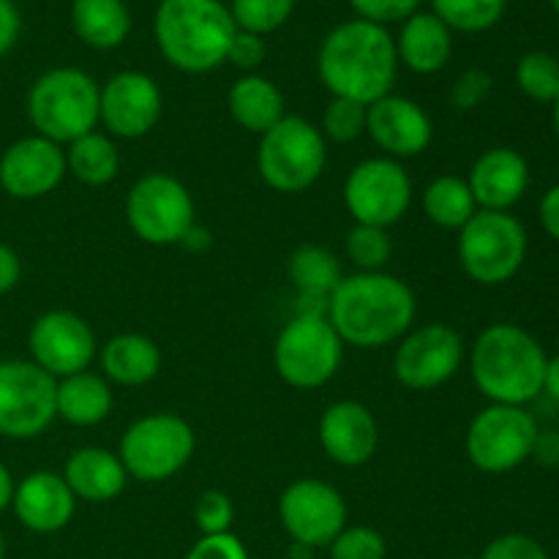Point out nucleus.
Masks as SVG:
<instances>
[{
  "label": "nucleus",
  "instance_id": "obj_1",
  "mask_svg": "<svg viewBox=\"0 0 559 559\" xmlns=\"http://www.w3.org/2000/svg\"><path fill=\"white\" fill-rule=\"evenodd\" d=\"M418 300L413 287L385 271L353 273L328 298V322L344 344L380 349L413 331Z\"/></svg>",
  "mask_w": 559,
  "mask_h": 559
},
{
  "label": "nucleus",
  "instance_id": "obj_2",
  "mask_svg": "<svg viewBox=\"0 0 559 559\" xmlns=\"http://www.w3.org/2000/svg\"><path fill=\"white\" fill-rule=\"evenodd\" d=\"M317 74L331 96L364 107L391 96L399 74L396 38L388 27L349 20L333 27L317 52Z\"/></svg>",
  "mask_w": 559,
  "mask_h": 559
},
{
  "label": "nucleus",
  "instance_id": "obj_3",
  "mask_svg": "<svg viewBox=\"0 0 559 559\" xmlns=\"http://www.w3.org/2000/svg\"><path fill=\"white\" fill-rule=\"evenodd\" d=\"M549 355L538 338L513 322L484 328L469 349V374L491 404L527 407L544 393Z\"/></svg>",
  "mask_w": 559,
  "mask_h": 559
},
{
  "label": "nucleus",
  "instance_id": "obj_4",
  "mask_svg": "<svg viewBox=\"0 0 559 559\" xmlns=\"http://www.w3.org/2000/svg\"><path fill=\"white\" fill-rule=\"evenodd\" d=\"M235 31L222 0H162L153 16L158 52L186 74H207L227 63Z\"/></svg>",
  "mask_w": 559,
  "mask_h": 559
},
{
  "label": "nucleus",
  "instance_id": "obj_5",
  "mask_svg": "<svg viewBox=\"0 0 559 559\" xmlns=\"http://www.w3.org/2000/svg\"><path fill=\"white\" fill-rule=\"evenodd\" d=\"M98 85L76 66H58L38 76L27 91V120L38 136L71 145L98 129Z\"/></svg>",
  "mask_w": 559,
  "mask_h": 559
},
{
  "label": "nucleus",
  "instance_id": "obj_6",
  "mask_svg": "<svg viewBox=\"0 0 559 559\" xmlns=\"http://www.w3.org/2000/svg\"><path fill=\"white\" fill-rule=\"evenodd\" d=\"M328 142L320 126L298 115H284L271 131L260 136L257 169L265 186L278 194H300L325 173Z\"/></svg>",
  "mask_w": 559,
  "mask_h": 559
},
{
  "label": "nucleus",
  "instance_id": "obj_7",
  "mask_svg": "<svg viewBox=\"0 0 559 559\" xmlns=\"http://www.w3.org/2000/svg\"><path fill=\"white\" fill-rule=\"evenodd\" d=\"M527 229L511 213L478 211L459 229V262L484 287L511 282L527 260Z\"/></svg>",
  "mask_w": 559,
  "mask_h": 559
},
{
  "label": "nucleus",
  "instance_id": "obj_8",
  "mask_svg": "<svg viewBox=\"0 0 559 559\" xmlns=\"http://www.w3.org/2000/svg\"><path fill=\"white\" fill-rule=\"evenodd\" d=\"M197 448L189 420L173 413L145 415L120 437L118 456L129 478L142 484H162L175 478L191 462Z\"/></svg>",
  "mask_w": 559,
  "mask_h": 559
},
{
  "label": "nucleus",
  "instance_id": "obj_9",
  "mask_svg": "<svg viewBox=\"0 0 559 559\" xmlns=\"http://www.w3.org/2000/svg\"><path fill=\"white\" fill-rule=\"evenodd\" d=\"M344 358V342L328 317L295 314L273 344L276 374L298 391H317L336 377Z\"/></svg>",
  "mask_w": 559,
  "mask_h": 559
},
{
  "label": "nucleus",
  "instance_id": "obj_10",
  "mask_svg": "<svg viewBox=\"0 0 559 559\" xmlns=\"http://www.w3.org/2000/svg\"><path fill=\"white\" fill-rule=\"evenodd\" d=\"M126 222L147 246H178L197 222L194 197L169 173H147L126 197Z\"/></svg>",
  "mask_w": 559,
  "mask_h": 559
},
{
  "label": "nucleus",
  "instance_id": "obj_11",
  "mask_svg": "<svg viewBox=\"0 0 559 559\" xmlns=\"http://www.w3.org/2000/svg\"><path fill=\"white\" fill-rule=\"evenodd\" d=\"M538 424L527 407L489 404L469 420L464 451L469 464L486 475H502L533 459Z\"/></svg>",
  "mask_w": 559,
  "mask_h": 559
},
{
  "label": "nucleus",
  "instance_id": "obj_12",
  "mask_svg": "<svg viewBox=\"0 0 559 559\" xmlns=\"http://www.w3.org/2000/svg\"><path fill=\"white\" fill-rule=\"evenodd\" d=\"M58 380L33 360H0V437L33 440L58 418Z\"/></svg>",
  "mask_w": 559,
  "mask_h": 559
},
{
  "label": "nucleus",
  "instance_id": "obj_13",
  "mask_svg": "<svg viewBox=\"0 0 559 559\" xmlns=\"http://www.w3.org/2000/svg\"><path fill=\"white\" fill-rule=\"evenodd\" d=\"M344 205L355 224L391 229L413 205V180L402 162L388 156L364 158L344 180Z\"/></svg>",
  "mask_w": 559,
  "mask_h": 559
},
{
  "label": "nucleus",
  "instance_id": "obj_14",
  "mask_svg": "<svg viewBox=\"0 0 559 559\" xmlns=\"http://www.w3.org/2000/svg\"><path fill=\"white\" fill-rule=\"evenodd\" d=\"M396 344L393 374H396L399 385H404L407 391H437L448 380H453V374L464 364V338L445 322L413 328Z\"/></svg>",
  "mask_w": 559,
  "mask_h": 559
},
{
  "label": "nucleus",
  "instance_id": "obj_15",
  "mask_svg": "<svg viewBox=\"0 0 559 559\" xmlns=\"http://www.w3.org/2000/svg\"><path fill=\"white\" fill-rule=\"evenodd\" d=\"M278 519L293 544L325 549L347 527V502L336 486L317 478H300L284 489Z\"/></svg>",
  "mask_w": 559,
  "mask_h": 559
},
{
  "label": "nucleus",
  "instance_id": "obj_16",
  "mask_svg": "<svg viewBox=\"0 0 559 559\" xmlns=\"http://www.w3.org/2000/svg\"><path fill=\"white\" fill-rule=\"evenodd\" d=\"M96 333L74 311H47L27 333L31 360L55 380L87 371L96 358Z\"/></svg>",
  "mask_w": 559,
  "mask_h": 559
},
{
  "label": "nucleus",
  "instance_id": "obj_17",
  "mask_svg": "<svg viewBox=\"0 0 559 559\" xmlns=\"http://www.w3.org/2000/svg\"><path fill=\"white\" fill-rule=\"evenodd\" d=\"M162 109V87L142 71H118L98 91V123L118 140H140L151 134Z\"/></svg>",
  "mask_w": 559,
  "mask_h": 559
},
{
  "label": "nucleus",
  "instance_id": "obj_18",
  "mask_svg": "<svg viewBox=\"0 0 559 559\" xmlns=\"http://www.w3.org/2000/svg\"><path fill=\"white\" fill-rule=\"evenodd\" d=\"M66 173L63 145L47 136H20L0 153V189L11 200L33 202L52 194Z\"/></svg>",
  "mask_w": 559,
  "mask_h": 559
},
{
  "label": "nucleus",
  "instance_id": "obj_19",
  "mask_svg": "<svg viewBox=\"0 0 559 559\" xmlns=\"http://www.w3.org/2000/svg\"><path fill=\"white\" fill-rule=\"evenodd\" d=\"M366 134L380 147L382 156L402 162V158L420 156L431 145L435 123L418 102L391 93V96L369 104Z\"/></svg>",
  "mask_w": 559,
  "mask_h": 559
},
{
  "label": "nucleus",
  "instance_id": "obj_20",
  "mask_svg": "<svg viewBox=\"0 0 559 559\" xmlns=\"http://www.w3.org/2000/svg\"><path fill=\"white\" fill-rule=\"evenodd\" d=\"M320 445L338 467H364L380 445L374 413L355 399L333 402L320 418Z\"/></svg>",
  "mask_w": 559,
  "mask_h": 559
},
{
  "label": "nucleus",
  "instance_id": "obj_21",
  "mask_svg": "<svg viewBox=\"0 0 559 559\" xmlns=\"http://www.w3.org/2000/svg\"><path fill=\"white\" fill-rule=\"evenodd\" d=\"M467 186L478 211L511 213L530 189V164L513 147H489L475 158Z\"/></svg>",
  "mask_w": 559,
  "mask_h": 559
},
{
  "label": "nucleus",
  "instance_id": "obj_22",
  "mask_svg": "<svg viewBox=\"0 0 559 559\" xmlns=\"http://www.w3.org/2000/svg\"><path fill=\"white\" fill-rule=\"evenodd\" d=\"M11 508H14L16 519L25 530L38 535H52L60 533L74 519L76 497L71 495L63 475L38 469V473L25 475L14 486Z\"/></svg>",
  "mask_w": 559,
  "mask_h": 559
},
{
  "label": "nucleus",
  "instance_id": "obj_23",
  "mask_svg": "<svg viewBox=\"0 0 559 559\" xmlns=\"http://www.w3.org/2000/svg\"><path fill=\"white\" fill-rule=\"evenodd\" d=\"M396 55L399 66H407L415 74H437L453 55V31L431 11H415L402 22Z\"/></svg>",
  "mask_w": 559,
  "mask_h": 559
},
{
  "label": "nucleus",
  "instance_id": "obj_24",
  "mask_svg": "<svg viewBox=\"0 0 559 559\" xmlns=\"http://www.w3.org/2000/svg\"><path fill=\"white\" fill-rule=\"evenodd\" d=\"M63 480L76 500L109 502L123 495L129 473L118 453L87 445L71 453L63 467Z\"/></svg>",
  "mask_w": 559,
  "mask_h": 559
},
{
  "label": "nucleus",
  "instance_id": "obj_25",
  "mask_svg": "<svg viewBox=\"0 0 559 559\" xmlns=\"http://www.w3.org/2000/svg\"><path fill=\"white\" fill-rule=\"evenodd\" d=\"M98 364H102V377L109 385L142 388L156 380V374L162 371V349L151 336L120 333L104 344Z\"/></svg>",
  "mask_w": 559,
  "mask_h": 559
},
{
  "label": "nucleus",
  "instance_id": "obj_26",
  "mask_svg": "<svg viewBox=\"0 0 559 559\" xmlns=\"http://www.w3.org/2000/svg\"><path fill=\"white\" fill-rule=\"evenodd\" d=\"M227 109L249 134H265L284 118V93L262 74H243L227 93Z\"/></svg>",
  "mask_w": 559,
  "mask_h": 559
},
{
  "label": "nucleus",
  "instance_id": "obj_27",
  "mask_svg": "<svg viewBox=\"0 0 559 559\" xmlns=\"http://www.w3.org/2000/svg\"><path fill=\"white\" fill-rule=\"evenodd\" d=\"M112 385L104 380L96 371H80L58 380V393H55V407H58V418L71 426H98L107 420L112 413Z\"/></svg>",
  "mask_w": 559,
  "mask_h": 559
},
{
  "label": "nucleus",
  "instance_id": "obj_28",
  "mask_svg": "<svg viewBox=\"0 0 559 559\" xmlns=\"http://www.w3.org/2000/svg\"><path fill=\"white\" fill-rule=\"evenodd\" d=\"M71 31L91 49H118L131 33V11L123 0H71Z\"/></svg>",
  "mask_w": 559,
  "mask_h": 559
},
{
  "label": "nucleus",
  "instance_id": "obj_29",
  "mask_svg": "<svg viewBox=\"0 0 559 559\" xmlns=\"http://www.w3.org/2000/svg\"><path fill=\"white\" fill-rule=\"evenodd\" d=\"M66 169L85 186H107L120 173V153L112 136L91 131L66 145Z\"/></svg>",
  "mask_w": 559,
  "mask_h": 559
},
{
  "label": "nucleus",
  "instance_id": "obj_30",
  "mask_svg": "<svg viewBox=\"0 0 559 559\" xmlns=\"http://www.w3.org/2000/svg\"><path fill=\"white\" fill-rule=\"evenodd\" d=\"M420 207L431 224L440 229H456V233L478 213L467 178H456V175H440L431 180L420 194Z\"/></svg>",
  "mask_w": 559,
  "mask_h": 559
},
{
  "label": "nucleus",
  "instance_id": "obj_31",
  "mask_svg": "<svg viewBox=\"0 0 559 559\" xmlns=\"http://www.w3.org/2000/svg\"><path fill=\"white\" fill-rule=\"evenodd\" d=\"M287 273L298 295H320V298H331V293L344 278L338 257L325 246L314 243L298 246L289 254Z\"/></svg>",
  "mask_w": 559,
  "mask_h": 559
},
{
  "label": "nucleus",
  "instance_id": "obj_32",
  "mask_svg": "<svg viewBox=\"0 0 559 559\" xmlns=\"http://www.w3.org/2000/svg\"><path fill=\"white\" fill-rule=\"evenodd\" d=\"M508 0H431V14L440 16L451 31L484 33L506 14Z\"/></svg>",
  "mask_w": 559,
  "mask_h": 559
},
{
  "label": "nucleus",
  "instance_id": "obj_33",
  "mask_svg": "<svg viewBox=\"0 0 559 559\" xmlns=\"http://www.w3.org/2000/svg\"><path fill=\"white\" fill-rule=\"evenodd\" d=\"M293 11L295 0H233L229 3V14H233L235 27L262 38L287 25Z\"/></svg>",
  "mask_w": 559,
  "mask_h": 559
},
{
  "label": "nucleus",
  "instance_id": "obj_34",
  "mask_svg": "<svg viewBox=\"0 0 559 559\" xmlns=\"http://www.w3.org/2000/svg\"><path fill=\"white\" fill-rule=\"evenodd\" d=\"M516 85L533 102L555 104L559 98V60L549 52H527L516 66Z\"/></svg>",
  "mask_w": 559,
  "mask_h": 559
},
{
  "label": "nucleus",
  "instance_id": "obj_35",
  "mask_svg": "<svg viewBox=\"0 0 559 559\" xmlns=\"http://www.w3.org/2000/svg\"><path fill=\"white\" fill-rule=\"evenodd\" d=\"M347 249L349 262L358 267V273H377L388 265L393 254V243L388 229L369 227V224H355L347 233Z\"/></svg>",
  "mask_w": 559,
  "mask_h": 559
},
{
  "label": "nucleus",
  "instance_id": "obj_36",
  "mask_svg": "<svg viewBox=\"0 0 559 559\" xmlns=\"http://www.w3.org/2000/svg\"><path fill=\"white\" fill-rule=\"evenodd\" d=\"M366 109L369 107H364V104L333 96L322 112V136L338 142V145L355 142L360 134H366Z\"/></svg>",
  "mask_w": 559,
  "mask_h": 559
},
{
  "label": "nucleus",
  "instance_id": "obj_37",
  "mask_svg": "<svg viewBox=\"0 0 559 559\" xmlns=\"http://www.w3.org/2000/svg\"><path fill=\"white\" fill-rule=\"evenodd\" d=\"M331 559H385L388 544L371 527H344L328 546Z\"/></svg>",
  "mask_w": 559,
  "mask_h": 559
},
{
  "label": "nucleus",
  "instance_id": "obj_38",
  "mask_svg": "<svg viewBox=\"0 0 559 559\" xmlns=\"http://www.w3.org/2000/svg\"><path fill=\"white\" fill-rule=\"evenodd\" d=\"M235 522V506L229 495L216 489H207L194 502V524L202 535L229 533Z\"/></svg>",
  "mask_w": 559,
  "mask_h": 559
},
{
  "label": "nucleus",
  "instance_id": "obj_39",
  "mask_svg": "<svg viewBox=\"0 0 559 559\" xmlns=\"http://www.w3.org/2000/svg\"><path fill=\"white\" fill-rule=\"evenodd\" d=\"M358 20L374 22V25H393V22H404L418 11L420 0H349Z\"/></svg>",
  "mask_w": 559,
  "mask_h": 559
},
{
  "label": "nucleus",
  "instance_id": "obj_40",
  "mask_svg": "<svg viewBox=\"0 0 559 559\" xmlns=\"http://www.w3.org/2000/svg\"><path fill=\"white\" fill-rule=\"evenodd\" d=\"M491 76L486 74L484 69H467L456 76L451 87V104L462 112H469V109H478L480 104L489 98L491 93Z\"/></svg>",
  "mask_w": 559,
  "mask_h": 559
},
{
  "label": "nucleus",
  "instance_id": "obj_41",
  "mask_svg": "<svg viewBox=\"0 0 559 559\" xmlns=\"http://www.w3.org/2000/svg\"><path fill=\"white\" fill-rule=\"evenodd\" d=\"M480 559H549L544 546L524 533H508L491 540Z\"/></svg>",
  "mask_w": 559,
  "mask_h": 559
},
{
  "label": "nucleus",
  "instance_id": "obj_42",
  "mask_svg": "<svg viewBox=\"0 0 559 559\" xmlns=\"http://www.w3.org/2000/svg\"><path fill=\"white\" fill-rule=\"evenodd\" d=\"M227 63L246 71V74H257V69L265 63V38L254 36V33L235 31L227 52Z\"/></svg>",
  "mask_w": 559,
  "mask_h": 559
},
{
  "label": "nucleus",
  "instance_id": "obj_43",
  "mask_svg": "<svg viewBox=\"0 0 559 559\" xmlns=\"http://www.w3.org/2000/svg\"><path fill=\"white\" fill-rule=\"evenodd\" d=\"M186 559H249L243 540L233 533L202 535L189 549Z\"/></svg>",
  "mask_w": 559,
  "mask_h": 559
},
{
  "label": "nucleus",
  "instance_id": "obj_44",
  "mask_svg": "<svg viewBox=\"0 0 559 559\" xmlns=\"http://www.w3.org/2000/svg\"><path fill=\"white\" fill-rule=\"evenodd\" d=\"M22 31V16L11 0H0V58L14 49Z\"/></svg>",
  "mask_w": 559,
  "mask_h": 559
},
{
  "label": "nucleus",
  "instance_id": "obj_45",
  "mask_svg": "<svg viewBox=\"0 0 559 559\" xmlns=\"http://www.w3.org/2000/svg\"><path fill=\"white\" fill-rule=\"evenodd\" d=\"M22 278V260L11 246L0 243V295H9Z\"/></svg>",
  "mask_w": 559,
  "mask_h": 559
},
{
  "label": "nucleus",
  "instance_id": "obj_46",
  "mask_svg": "<svg viewBox=\"0 0 559 559\" xmlns=\"http://www.w3.org/2000/svg\"><path fill=\"white\" fill-rule=\"evenodd\" d=\"M540 224H544L546 233L551 235V238L559 243V183L551 186L549 191L544 194V200H540Z\"/></svg>",
  "mask_w": 559,
  "mask_h": 559
},
{
  "label": "nucleus",
  "instance_id": "obj_47",
  "mask_svg": "<svg viewBox=\"0 0 559 559\" xmlns=\"http://www.w3.org/2000/svg\"><path fill=\"white\" fill-rule=\"evenodd\" d=\"M533 459H538L540 464L551 467L559 464V435L557 431H538V440H535Z\"/></svg>",
  "mask_w": 559,
  "mask_h": 559
},
{
  "label": "nucleus",
  "instance_id": "obj_48",
  "mask_svg": "<svg viewBox=\"0 0 559 559\" xmlns=\"http://www.w3.org/2000/svg\"><path fill=\"white\" fill-rule=\"evenodd\" d=\"M211 243H213L211 233H207L205 227H200V224L194 222L178 246H183V249H189V251H205V249H211Z\"/></svg>",
  "mask_w": 559,
  "mask_h": 559
},
{
  "label": "nucleus",
  "instance_id": "obj_49",
  "mask_svg": "<svg viewBox=\"0 0 559 559\" xmlns=\"http://www.w3.org/2000/svg\"><path fill=\"white\" fill-rule=\"evenodd\" d=\"M544 393H549L555 402H559V355L549 358L546 364V374H544Z\"/></svg>",
  "mask_w": 559,
  "mask_h": 559
},
{
  "label": "nucleus",
  "instance_id": "obj_50",
  "mask_svg": "<svg viewBox=\"0 0 559 559\" xmlns=\"http://www.w3.org/2000/svg\"><path fill=\"white\" fill-rule=\"evenodd\" d=\"M14 478H11L9 467H5L3 462H0V513L5 511V508H11V497H14Z\"/></svg>",
  "mask_w": 559,
  "mask_h": 559
},
{
  "label": "nucleus",
  "instance_id": "obj_51",
  "mask_svg": "<svg viewBox=\"0 0 559 559\" xmlns=\"http://www.w3.org/2000/svg\"><path fill=\"white\" fill-rule=\"evenodd\" d=\"M311 551L309 546H300V544H293L289 546V559H311Z\"/></svg>",
  "mask_w": 559,
  "mask_h": 559
},
{
  "label": "nucleus",
  "instance_id": "obj_52",
  "mask_svg": "<svg viewBox=\"0 0 559 559\" xmlns=\"http://www.w3.org/2000/svg\"><path fill=\"white\" fill-rule=\"evenodd\" d=\"M555 131H557V136H559V98L555 102Z\"/></svg>",
  "mask_w": 559,
  "mask_h": 559
},
{
  "label": "nucleus",
  "instance_id": "obj_53",
  "mask_svg": "<svg viewBox=\"0 0 559 559\" xmlns=\"http://www.w3.org/2000/svg\"><path fill=\"white\" fill-rule=\"evenodd\" d=\"M5 557V538H3V533H0V559Z\"/></svg>",
  "mask_w": 559,
  "mask_h": 559
},
{
  "label": "nucleus",
  "instance_id": "obj_54",
  "mask_svg": "<svg viewBox=\"0 0 559 559\" xmlns=\"http://www.w3.org/2000/svg\"><path fill=\"white\" fill-rule=\"evenodd\" d=\"M551 5H555V11L559 14V0H551Z\"/></svg>",
  "mask_w": 559,
  "mask_h": 559
},
{
  "label": "nucleus",
  "instance_id": "obj_55",
  "mask_svg": "<svg viewBox=\"0 0 559 559\" xmlns=\"http://www.w3.org/2000/svg\"><path fill=\"white\" fill-rule=\"evenodd\" d=\"M456 559H480V557H456Z\"/></svg>",
  "mask_w": 559,
  "mask_h": 559
}]
</instances>
